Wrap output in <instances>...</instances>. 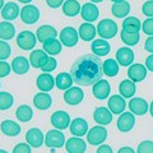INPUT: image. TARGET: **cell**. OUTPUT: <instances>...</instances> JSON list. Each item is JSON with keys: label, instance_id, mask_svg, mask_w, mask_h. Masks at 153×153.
Returning a JSON list of instances; mask_svg holds the SVG:
<instances>
[{"label": "cell", "instance_id": "6da1fadb", "mask_svg": "<svg viewBox=\"0 0 153 153\" xmlns=\"http://www.w3.org/2000/svg\"><path fill=\"white\" fill-rule=\"evenodd\" d=\"M70 75L74 83L80 87L93 85L102 79L103 63L94 54H85L78 57L70 66Z\"/></svg>", "mask_w": 153, "mask_h": 153}, {"label": "cell", "instance_id": "7a4b0ae2", "mask_svg": "<svg viewBox=\"0 0 153 153\" xmlns=\"http://www.w3.org/2000/svg\"><path fill=\"white\" fill-rule=\"evenodd\" d=\"M97 33H98V36H101V38H103V40L112 38L117 33V25L112 21V19H103V21H101L98 23Z\"/></svg>", "mask_w": 153, "mask_h": 153}, {"label": "cell", "instance_id": "3957f363", "mask_svg": "<svg viewBox=\"0 0 153 153\" xmlns=\"http://www.w3.org/2000/svg\"><path fill=\"white\" fill-rule=\"evenodd\" d=\"M45 144L49 148H63L65 144V135L59 129L49 130L45 135Z\"/></svg>", "mask_w": 153, "mask_h": 153}, {"label": "cell", "instance_id": "277c9868", "mask_svg": "<svg viewBox=\"0 0 153 153\" xmlns=\"http://www.w3.org/2000/svg\"><path fill=\"white\" fill-rule=\"evenodd\" d=\"M107 138V130L106 128H103L102 125L93 126L91 130L87 133V140L89 144L92 146H101L103 144V142Z\"/></svg>", "mask_w": 153, "mask_h": 153}, {"label": "cell", "instance_id": "5b68a950", "mask_svg": "<svg viewBox=\"0 0 153 153\" xmlns=\"http://www.w3.org/2000/svg\"><path fill=\"white\" fill-rule=\"evenodd\" d=\"M60 42L63 46L66 47H73L78 44L79 40V33L76 32L74 27H64L60 32Z\"/></svg>", "mask_w": 153, "mask_h": 153}, {"label": "cell", "instance_id": "8992f818", "mask_svg": "<svg viewBox=\"0 0 153 153\" xmlns=\"http://www.w3.org/2000/svg\"><path fill=\"white\" fill-rule=\"evenodd\" d=\"M21 17L22 22L26 23V25H35V23L40 19V10L35 5H31V4H27L21 9Z\"/></svg>", "mask_w": 153, "mask_h": 153}, {"label": "cell", "instance_id": "52a82bcc", "mask_svg": "<svg viewBox=\"0 0 153 153\" xmlns=\"http://www.w3.org/2000/svg\"><path fill=\"white\" fill-rule=\"evenodd\" d=\"M37 37L31 31H22L17 36V45L21 47L22 50H32L36 46Z\"/></svg>", "mask_w": 153, "mask_h": 153}, {"label": "cell", "instance_id": "ba28073f", "mask_svg": "<svg viewBox=\"0 0 153 153\" xmlns=\"http://www.w3.org/2000/svg\"><path fill=\"white\" fill-rule=\"evenodd\" d=\"M70 116L66 111L63 110H59V111H55L51 115V124L55 129H59V130H64V129L69 128L70 125Z\"/></svg>", "mask_w": 153, "mask_h": 153}, {"label": "cell", "instance_id": "9c48e42d", "mask_svg": "<svg viewBox=\"0 0 153 153\" xmlns=\"http://www.w3.org/2000/svg\"><path fill=\"white\" fill-rule=\"evenodd\" d=\"M83 98H84V92L80 87H70L64 93V101L68 105H70V106L79 105L83 101Z\"/></svg>", "mask_w": 153, "mask_h": 153}, {"label": "cell", "instance_id": "30bf717a", "mask_svg": "<svg viewBox=\"0 0 153 153\" xmlns=\"http://www.w3.org/2000/svg\"><path fill=\"white\" fill-rule=\"evenodd\" d=\"M128 106H129V108H130V112H133L134 115H138V116L146 115L147 111L149 110V105H148V102L142 97L130 98Z\"/></svg>", "mask_w": 153, "mask_h": 153}, {"label": "cell", "instance_id": "8fae6325", "mask_svg": "<svg viewBox=\"0 0 153 153\" xmlns=\"http://www.w3.org/2000/svg\"><path fill=\"white\" fill-rule=\"evenodd\" d=\"M135 125V117H134L133 112H123L120 114V117L117 119L116 126L120 131L123 133H128Z\"/></svg>", "mask_w": 153, "mask_h": 153}, {"label": "cell", "instance_id": "7c38bea8", "mask_svg": "<svg viewBox=\"0 0 153 153\" xmlns=\"http://www.w3.org/2000/svg\"><path fill=\"white\" fill-rule=\"evenodd\" d=\"M26 140L32 148H40L45 143V135L38 128H32L26 133Z\"/></svg>", "mask_w": 153, "mask_h": 153}, {"label": "cell", "instance_id": "4fadbf2b", "mask_svg": "<svg viewBox=\"0 0 153 153\" xmlns=\"http://www.w3.org/2000/svg\"><path fill=\"white\" fill-rule=\"evenodd\" d=\"M107 107L114 115H120L124 112V110L126 107L125 98H124L121 94H114L108 98Z\"/></svg>", "mask_w": 153, "mask_h": 153}, {"label": "cell", "instance_id": "5bb4252c", "mask_svg": "<svg viewBox=\"0 0 153 153\" xmlns=\"http://www.w3.org/2000/svg\"><path fill=\"white\" fill-rule=\"evenodd\" d=\"M128 76L134 83L142 82L147 76V68L143 64H131L128 68Z\"/></svg>", "mask_w": 153, "mask_h": 153}, {"label": "cell", "instance_id": "9a60e30c", "mask_svg": "<svg viewBox=\"0 0 153 153\" xmlns=\"http://www.w3.org/2000/svg\"><path fill=\"white\" fill-rule=\"evenodd\" d=\"M69 129L74 137H84L88 133V123L83 117H75L71 120Z\"/></svg>", "mask_w": 153, "mask_h": 153}, {"label": "cell", "instance_id": "2e32d148", "mask_svg": "<svg viewBox=\"0 0 153 153\" xmlns=\"http://www.w3.org/2000/svg\"><path fill=\"white\" fill-rule=\"evenodd\" d=\"M134 51L130 47H120L116 51V61L119 63V65L121 66H130L134 61Z\"/></svg>", "mask_w": 153, "mask_h": 153}, {"label": "cell", "instance_id": "e0dca14e", "mask_svg": "<svg viewBox=\"0 0 153 153\" xmlns=\"http://www.w3.org/2000/svg\"><path fill=\"white\" fill-rule=\"evenodd\" d=\"M110 92H111V87H110V83L107 80L101 79L96 84H93L92 93L97 100H106L110 96Z\"/></svg>", "mask_w": 153, "mask_h": 153}, {"label": "cell", "instance_id": "ac0fdd59", "mask_svg": "<svg viewBox=\"0 0 153 153\" xmlns=\"http://www.w3.org/2000/svg\"><path fill=\"white\" fill-rule=\"evenodd\" d=\"M93 119L94 121L100 124V125H108L112 121V112L110 111L107 107H103V106H100L94 110L93 112Z\"/></svg>", "mask_w": 153, "mask_h": 153}, {"label": "cell", "instance_id": "d6986e66", "mask_svg": "<svg viewBox=\"0 0 153 153\" xmlns=\"http://www.w3.org/2000/svg\"><path fill=\"white\" fill-rule=\"evenodd\" d=\"M36 85L41 92H50L55 87V79L50 75V73H42L37 76Z\"/></svg>", "mask_w": 153, "mask_h": 153}, {"label": "cell", "instance_id": "ffe728a7", "mask_svg": "<svg viewBox=\"0 0 153 153\" xmlns=\"http://www.w3.org/2000/svg\"><path fill=\"white\" fill-rule=\"evenodd\" d=\"M65 149L68 151V153H84L87 149V144L85 142L79 137L70 138L65 143Z\"/></svg>", "mask_w": 153, "mask_h": 153}, {"label": "cell", "instance_id": "44dd1931", "mask_svg": "<svg viewBox=\"0 0 153 153\" xmlns=\"http://www.w3.org/2000/svg\"><path fill=\"white\" fill-rule=\"evenodd\" d=\"M80 16H82V18L84 21H87L88 23L94 22L100 16L98 8L96 7L93 3H85V4H83L82 9H80Z\"/></svg>", "mask_w": 153, "mask_h": 153}, {"label": "cell", "instance_id": "7402d4cb", "mask_svg": "<svg viewBox=\"0 0 153 153\" xmlns=\"http://www.w3.org/2000/svg\"><path fill=\"white\" fill-rule=\"evenodd\" d=\"M30 68H31V63L25 56H17L12 61V70L16 74H19V75L26 74L30 70Z\"/></svg>", "mask_w": 153, "mask_h": 153}, {"label": "cell", "instance_id": "603a6c76", "mask_svg": "<svg viewBox=\"0 0 153 153\" xmlns=\"http://www.w3.org/2000/svg\"><path fill=\"white\" fill-rule=\"evenodd\" d=\"M110 44L103 40V38H97V40L92 41V45H91V50L96 56H106L110 52Z\"/></svg>", "mask_w": 153, "mask_h": 153}, {"label": "cell", "instance_id": "cb8c5ba5", "mask_svg": "<svg viewBox=\"0 0 153 153\" xmlns=\"http://www.w3.org/2000/svg\"><path fill=\"white\" fill-rule=\"evenodd\" d=\"M56 36H57V31L52 26H49V25L41 26L36 32L37 40L40 42H42V44L51 40V38H56Z\"/></svg>", "mask_w": 153, "mask_h": 153}, {"label": "cell", "instance_id": "d4e9b609", "mask_svg": "<svg viewBox=\"0 0 153 153\" xmlns=\"http://www.w3.org/2000/svg\"><path fill=\"white\" fill-rule=\"evenodd\" d=\"M19 14H21V9H19V7L13 1L7 3L5 5H4V8L1 9V17L8 22L17 19L19 17Z\"/></svg>", "mask_w": 153, "mask_h": 153}, {"label": "cell", "instance_id": "484cf974", "mask_svg": "<svg viewBox=\"0 0 153 153\" xmlns=\"http://www.w3.org/2000/svg\"><path fill=\"white\" fill-rule=\"evenodd\" d=\"M33 105L38 110H47L52 105V97L47 92H40L33 97Z\"/></svg>", "mask_w": 153, "mask_h": 153}, {"label": "cell", "instance_id": "4316f807", "mask_svg": "<svg viewBox=\"0 0 153 153\" xmlns=\"http://www.w3.org/2000/svg\"><path fill=\"white\" fill-rule=\"evenodd\" d=\"M79 37L82 38L83 41H93V38L96 37V33H97V28H96L92 23H82L79 27Z\"/></svg>", "mask_w": 153, "mask_h": 153}, {"label": "cell", "instance_id": "83f0119b", "mask_svg": "<svg viewBox=\"0 0 153 153\" xmlns=\"http://www.w3.org/2000/svg\"><path fill=\"white\" fill-rule=\"evenodd\" d=\"M0 130L7 137H17L21 133V126L13 120H4L0 124Z\"/></svg>", "mask_w": 153, "mask_h": 153}, {"label": "cell", "instance_id": "f1b7e54d", "mask_svg": "<svg viewBox=\"0 0 153 153\" xmlns=\"http://www.w3.org/2000/svg\"><path fill=\"white\" fill-rule=\"evenodd\" d=\"M47 59H49V56L44 50H33L28 60H30L32 68H41L47 61Z\"/></svg>", "mask_w": 153, "mask_h": 153}, {"label": "cell", "instance_id": "f546056e", "mask_svg": "<svg viewBox=\"0 0 153 153\" xmlns=\"http://www.w3.org/2000/svg\"><path fill=\"white\" fill-rule=\"evenodd\" d=\"M119 92L124 98H133V96L137 92L135 83L130 79H124L119 85Z\"/></svg>", "mask_w": 153, "mask_h": 153}, {"label": "cell", "instance_id": "4dcf8cb0", "mask_svg": "<svg viewBox=\"0 0 153 153\" xmlns=\"http://www.w3.org/2000/svg\"><path fill=\"white\" fill-rule=\"evenodd\" d=\"M73 78L70 73H59L55 78V85L61 91H66L73 85Z\"/></svg>", "mask_w": 153, "mask_h": 153}, {"label": "cell", "instance_id": "1f68e13d", "mask_svg": "<svg viewBox=\"0 0 153 153\" xmlns=\"http://www.w3.org/2000/svg\"><path fill=\"white\" fill-rule=\"evenodd\" d=\"M80 4L78 0H66L63 4V13L66 17H75L78 13H80Z\"/></svg>", "mask_w": 153, "mask_h": 153}, {"label": "cell", "instance_id": "d6a6232c", "mask_svg": "<svg viewBox=\"0 0 153 153\" xmlns=\"http://www.w3.org/2000/svg\"><path fill=\"white\" fill-rule=\"evenodd\" d=\"M16 36V27L10 22H0V40L8 41Z\"/></svg>", "mask_w": 153, "mask_h": 153}, {"label": "cell", "instance_id": "836d02e7", "mask_svg": "<svg viewBox=\"0 0 153 153\" xmlns=\"http://www.w3.org/2000/svg\"><path fill=\"white\" fill-rule=\"evenodd\" d=\"M44 51L46 52L47 55H51V56H55L57 54H60L61 51V42L56 38H51V40L44 42Z\"/></svg>", "mask_w": 153, "mask_h": 153}, {"label": "cell", "instance_id": "e575fe53", "mask_svg": "<svg viewBox=\"0 0 153 153\" xmlns=\"http://www.w3.org/2000/svg\"><path fill=\"white\" fill-rule=\"evenodd\" d=\"M111 12L116 18H124L130 13V4H129L126 0L123 3H116L112 5Z\"/></svg>", "mask_w": 153, "mask_h": 153}, {"label": "cell", "instance_id": "d590c367", "mask_svg": "<svg viewBox=\"0 0 153 153\" xmlns=\"http://www.w3.org/2000/svg\"><path fill=\"white\" fill-rule=\"evenodd\" d=\"M16 116L19 121L22 123H28L33 117V111H32V107L28 106V105H21L17 111H16Z\"/></svg>", "mask_w": 153, "mask_h": 153}, {"label": "cell", "instance_id": "8d00e7d4", "mask_svg": "<svg viewBox=\"0 0 153 153\" xmlns=\"http://www.w3.org/2000/svg\"><path fill=\"white\" fill-rule=\"evenodd\" d=\"M142 28V23L135 17H126L123 22V30L126 32H139Z\"/></svg>", "mask_w": 153, "mask_h": 153}, {"label": "cell", "instance_id": "74e56055", "mask_svg": "<svg viewBox=\"0 0 153 153\" xmlns=\"http://www.w3.org/2000/svg\"><path fill=\"white\" fill-rule=\"evenodd\" d=\"M119 73V63L114 59H106L103 61V74L106 76H116Z\"/></svg>", "mask_w": 153, "mask_h": 153}, {"label": "cell", "instance_id": "f35d334b", "mask_svg": "<svg viewBox=\"0 0 153 153\" xmlns=\"http://www.w3.org/2000/svg\"><path fill=\"white\" fill-rule=\"evenodd\" d=\"M121 40L126 46H135L139 42V32H126V31H121Z\"/></svg>", "mask_w": 153, "mask_h": 153}, {"label": "cell", "instance_id": "ab89813d", "mask_svg": "<svg viewBox=\"0 0 153 153\" xmlns=\"http://www.w3.org/2000/svg\"><path fill=\"white\" fill-rule=\"evenodd\" d=\"M14 103V97L9 92H0V110H8Z\"/></svg>", "mask_w": 153, "mask_h": 153}, {"label": "cell", "instance_id": "60d3db41", "mask_svg": "<svg viewBox=\"0 0 153 153\" xmlns=\"http://www.w3.org/2000/svg\"><path fill=\"white\" fill-rule=\"evenodd\" d=\"M12 54L10 45L7 44L5 41L0 40V61H5Z\"/></svg>", "mask_w": 153, "mask_h": 153}, {"label": "cell", "instance_id": "b9f144b4", "mask_svg": "<svg viewBox=\"0 0 153 153\" xmlns=\"http://www.w3.org/2000/svg\"><path fill=\"white\" fill-rule=\"evenodd\" d=\"M137 153H153V142L143 140L137 148Z\"/></svg>", "mask_w": 153, "mask_h": 153}, {"label": "cell", "instance_id": "7bdbcfd3", "mask_svg": "<svg viewBox=\"0 0 153 153\" xmlns=\"http://www.w3.org/2000/svg\"><path fill=\"white\" fill-rule=\"evenodd\" d=\"M56 65H57V61L55 57H52V56H49V59H47V61L41 66V69L44 73H50V71L52 70H55L56 69Z\"/></svg>", "mask_w": 153, "mask_h": 153}, {"label": "cell", "instance_id": "ee69618b", "mask_svg": "<svg viewBox=\"0 0 153 153\" xmlns=\"http://www.w3.org/2000/svg\"><path fill=\"white\" fill-rule=\"evenodd\" d=\"M142 30L147 36H153V18H147L143 22Z\"/></svg>", "mask_w": 153, "mask_h": 153}, {"label": "cell", "instance_id": "f6af8a7d", "mask_svg": "<svg viewBox=\"0 0 153 153\" xmlns=\"http://www.w3.org/2000/svg\"><path fill=\"white\" fill-rule=\"evenodd\" d=\"M31 146L28 143H18V144L13 148V153H31Z\"/></svg>", "mask_w": 153, "mask_h": 153}, {"label": "cell", "instance_id": "bcb514c9", "mask_svg": "<svg viewBox=\"0 0 153 153\" xmlns=\"http://www.w3.org/2000/svg\"><path fill=\"white\" fill-rule=\"evenodd\" d=\"M142 12L148 18H153V0H148V1H146L143 4Z\"/></svg>", "mask_w": 153, "mask_h": 153}, {"label": "cell", "instance_id": "7dc6e473", "mask_svg": "<svg viewBox=\"0 0 153 153\" xmlns=\"http://www.w3.org/2000/svg\"><path fill=\"white\" fill-rule=\"evenodd\" d=\"M12 70V65L8 64L7 61H0V78L8 76Z\"/></svg>", "mask_w": 153, "mask_h": 153}, {"label": "cell", "instance_id": "c3c4849f", "mask_svg": "<svg viewBox=\"0 0 153 153\" xmlns=\"http://www.w3.org/2000/svg\"><path fill=\"white\" fill-rule=\"evenodd\" d=\"M46 3H47V5H49L50 8L56 9V8H59V7L63 5L64 0H46Z\"/></svg>", "mask_w": 153, "mask_h": 153}, {"label": "cell", "instance_id": "681fc988", "mask_svg": "<svg viewBox=\"0 0 153 153\" xmlns=\"http://www.w3.org/2000/svg\"><path fill=\"white\" fill-rule=\"evenodd\" d=\"M144 49L146 51L151 52V54H153V36H149L146 40V44H144Z\"/></svg>", "mask_w": 153, "mask_h": 153}, {"label": "cell", "instance_id": "f907efd6", "mask_svg": "<svg viewBox=\"0 0 153 153\" xmlns=\"http://www.w3.org/2000/svg\"><path fill=\"white\" fill-rule=\"evenodd\" d=\"M96 153H114V152H112V148L108 144H101L97 148V152Z\"/></svg>", "mask_w": 153, "mask_h": 153}, {"label": "cell", "instance_id": "816d5d0a", "mask_svg": "<svg viewBox=\"0 0 153 153\" xmlns=\"http://www.w3.org/2000/svg\"><path fill=\"white\" fill-rule=\"evenodd\" d=\"M146 68H147V70L153 71V54H151L149 56L147 57V60H146Z\"/></svg>", "mask_w": 153, "mask_h": 153}, {"label": "cell", "instance_id": "f5cc1de1", "mask_svg": "<svg viewBox=\"0 0 153 153\" xmlns=\"http://www.w3.org/2000/svg\"><path fill=\"white\" fill-rule=\"evenodd\" d=\"M117 153H137L131 147H123L117 151Z\"/></svg>", "mask_w": 153, "mask_h": 153}, {"label": "cell", "instance_id": "db71d44e", "mask_svg": "<svg viewBox=\"0 0 153 153\" xmlns=\"http://www.w3.org/2000/svg\"><path fill=\"white\" fill-rule=\"evenodd\" d=\"M18 1H19V3H22V4H26V5H27V4H30L32 0H18Z\"/></svg>", "mask_w": 153, "mask_h": 153}, {"label": "cell", "instance_id": "11a10c76", "mask_svg": "<svg viewBox=\"0 0 153 153\" xmlns=\"http://www.w3.org/2000/svg\"><path fill=\"white\" fill-rule=\"evenodd\" d=\"M149 112H151L152 117H153V101H152V102H151V105H149Z\"/></svg>", "mask_w": 153, "mask_h": 153}, {"label": "cell", "instance_id": "9f6ffc18", "mask_svg": "<svg viewBox=\"0 0 153 153\" xmlns=\"http://www.w3.org/2000/svg\"><path fill=\"white\" fill-rule=\"evenodd\" d=\"M4 5H5V4H4V0H0V10L4 8Z\"/></svg>", "mask_w": 153, "mask_h": 153}, {"label": "cell", "instance_id": "6f0895ef", "mask_svg": "<svg viewBox=\"0 0 153 153\" xmlns=\"http://www.w3.org/2000/svg\"><path fill=\"white\" fill-rule=\"evenodd\" d=\"M111 1L114 4H116V3H123V1H125V0H111Z\"/></svg>", "mask_w": 153, "mask_h": 153}, {"label": "cell", "instance_id": "680465c9", "mask_svg": "<svg viewBox=\"0 0 153 153\" xmlns=\"http://www.w3.org/2000/svg\"><path fill=\"white\" fill-rule=\"evenodd\" d=\"M102 1H103V0H91V3H93V4L94 3H102Z\"/></svg>", "mask_w": 153, "mask_h": 153}, {"label": "cell", "instance_id": "91938a15", "mask_svg": "<svg viewBox=\"0 0 153 153\" xmlns=\"http://www.w3.org/2000/svg\"><path fill=\"white\" fill-rule=\"evenodd\" d=\"M0 153H9V152H7L5 149H0Z\"/></svg>", "mask_w": 153, "mask_h": 153}]
</instances>
